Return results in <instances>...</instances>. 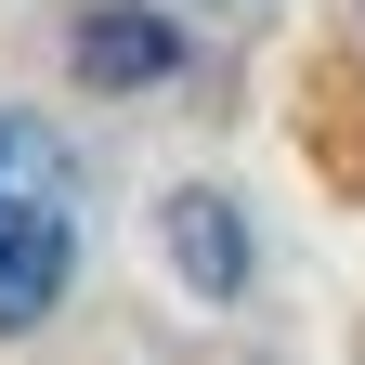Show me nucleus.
<instances>
[{
    "instance_id": "obj_1",
    "label": "nucleus",
    "mask_w": 365,
    "mask_h": 365,
    "mask_svg": "<svg viewBox=\"0 0 365 365\" xmlns=\"http://www.w3.org/2000/svg\"><path fill=\"white\" fill-rule=\"evenodd\" d=\"M78 274V196H66V157L39 118H0V339L39 327Z\"/></svg>"
},
{
    "instance_id": "obj_2",
    "label": "nucleus",
    "mask_w": 365,
    "mask_h": 365,
    "mask_svg": "<svg viewBox=\"0 0 365 365\" xmlns=\"http://www.w3.org/2000/svg\"><path fill=\"white\" fill-rule=\"evenodd\" d=\"M78 66L105 78V91H144V78H170V26L157 14H91L78 26Z\"/></svg>"
},
{
    "instance_id": "obj_3",
    "label": "nucleus",
    "mask_w": 365,
    "mask_h": 365,
    "mask_svg": "<svg viewBox=\"0 0 365 365\" xmlns=\"http://www.w3.org/2000/svg\"><path fill=\"white\" fill-rule=\"evenodd\" d=\"M170 248H182V274H196L209 300L248 287V248H235V209H222V196H182V209H170Z\"/></svg>"
}]
</instances>
